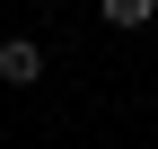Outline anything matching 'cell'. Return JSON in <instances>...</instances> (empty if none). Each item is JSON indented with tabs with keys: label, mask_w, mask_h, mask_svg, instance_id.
<instances>
[{
	"label": "cell",
	"mask_w": 158,
	"mask_h": 149,
	"mask_svg": "<svg viewBox=\"0 0 158 149\" xmlns=\"http://www.w3.org/2000/svg\"><path fill=\"white\" fill-rule=\"evenodd\" d=\"M0 79L9 88H35L44 79V44H35V35H9V44H0Z\"/></svg>",
	"instance_id": "cell-1"
},
{
	"label": "cell",
	"mask_w": 158,
	"mask_h": 149,
	"mask_svg": "<svg viewBox=\"0 0 158 149\" xmlns=\"http://www.w3.org/2000/svg\"><path fill=\"white\" fill-rule=\"evenodd\" d=\"M97 9H106V26H114V35H141L149 18H158V0H97Z\"/></svg>",
	"instance_id": "cell-2"
}]
</instances>
